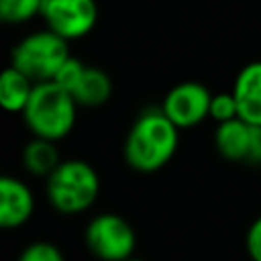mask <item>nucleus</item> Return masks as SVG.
<instances>
[{
    "label": "nucleus",
    "instance_id": "f257e3e1",
    "mask_svg": "<svg viewBox=\"0 0 261 261\" xmlns=\"http://www.w3.org/2000/svg\"><path fill=\"white\" fill-rule=\"evenodd\" d=\"M179 145V128L159 108L145 110L124 139V161L141 173H153L167 165Z\"/></svg>",
    "mask_w": 261,
    "mask_h": 261
},
{
    "label": "nucleus",
    "instance_id": "f03ea898",
    "mask_svg": "<svg viewBox=\"0 0 261 261\" xmlns=\"http://www.w3.org/2000/svg\"><path fill=\"white\" fill-rule=\"evenodd\" d=\"M77 108L80 104L75 102L71 92L55 82H41L35 86L33 96L22 110V118L27 128L35 137L59 141L71 133Z\"/></svg>",
    "mask_w": 261,
    "mask_h": 261
},
{
    "label": "nucleus",
    "instance_id": "7ed1b4c3",
    "mask_svg": "<svg viewBox=\"0 0 261 261\" xmlns=\"http://www.w3.org/2000/svg\"><path fill=\"white\" fill-rule=\"evenodd\" d=\"M45 194L49 204L61 214L86 212L100 194L98 171L82 159L61 161L55 171L45 177Z\"/></svg>",
    "mask_w": 261,
    "mask_h": 261
},
{
    "label": "nucleus",
    "instance_id": "20e7f679",
    "mask_svg": "<svg viewBox=\"0 0 261 261\" xmlns=\"http://www.w3.org/2000/svg\"><path fill=\"white\" fill-rule=\"evenodd\" d=\"M69 45L51 29L22 37L10 53V65L29 75L35 84L53 82L59 67L69 59Z\"/></svg>",
    "mask_w": 261,
    "mask_h": 261
},
{
    "label": "nucleus",
    "instance_id": "39448f33",
    "mask_svg": "<svg viewBox=\"0 0 261 261\" xmlns=\"http://www.w3.org/2000/svg\"><path fill=\"white\" fill-rule=\"evenodd\" d=\"M86 245L100 261H126L137 249L133 224L114 212L94 216L86 226Z\"/></svg>",
    "mask_w": 261,
    "mask_h": 261
},
{
    "label": "nucleus",
    "instance_id": "423d86ee",
    "mask_svg": "<svg viewBox=\"0 0 261 261\" xmlns=\"http://www.w3.org/2000/svg\"><path fill=\"white\" fill-rule=\"evenodd\" d=\"M41 16L53 33L65 41L86 37L98 22L96 0H43Z\"/></svg>",
    "mask_w": 261,
    "mask_h": 261
},
{
    "label": "nucleus",
    "instance_id": "0eeeda50",
    "mask_svg": "<svg viewBox=\"0 0 261 261\" xmlns=\"http://www.w3.org/2000/svg\"><path fill=\"white\" fill-rule=\"evenodd\" d=\"M210 100L212 94L204 84L181 82L165 94L161 110L179 130L192 128L204 118H210Z\"/></svg>",
    "mask_w": 261,
    "mask_h": 261
},
{
    "label": "nucleus",
    "instance_id": "6e6552de",
    "mask_svg": "<svg viewBox=\"0 0 261 261\" xmlns=\"http://www.w3.org/2000/svg\"><path fill=\"white\" fill-rule=\"evenodd\" d=\"M35 212V196L31 188L12 175L0 179V226L18 228L31 220Z\"/></svg>",
    "mask_w": 261,
    "mask_h": 261
},
{
    "label": "nucleus",
    "instance_id": "1a4fd4ad",
    "mask_svg": "<svg viewBox=\"0 0 261 261\" xmlns=\"http://www.w3.org/2000/svg\"><path fill=\"white\" fill-rule=\"evenodd\" d=\"M232 94L239 104V116L249 124L261 126V61H251L237 73Z\"/></svg>",
    "mask_w": 261,
    "mask_h": 261
},
{
    "label": "nucleus",
    "instance_id": "9d476101",
    "mask_svg": "<svg viewBox=\"0 0 261 261\" xmlns=\"http://www.w3.org/2000/svg\"><path fill=\"white\" fill-rule=\"evenodd\" d=\"M216 151L228 161H247L251 145V124L243 118H232L216 124L214 130Z\"/></svg>",
    "mask_w": 261,
    "mask_h": 261
},
{
    "label": "nucleus",
    "instance_id": "9b49d317",
    "mask_svg": "<svg viewBox=\"0 0 261 261\" xmlns=\"http://www.w3.org/2000/svg\"><path fill=\"white\" fill-rule=\"evenodd\" d=\"M35 86L37 84L29 75H24L14 65H8L0 75V104H2V108L6 112L22 114V110L27 108V104L33 96Z\"/></svg>",
    "mask_w": 261,
    "mask_h": 261
},
{
    "label": "nucleus",
    "instance_id": "f8f14e48",
    "mask_svg": "<svg viewBox=\"0 0 261 261\" xmlns=\"http://www.w3.org/2000/svg\"><path fill=\"white\" fill-rule=\"evenodd\" d=\"M71 96L84 108L102 106L112 96V80L104 69L86 65V71L80 77L77 86L71 90Z\"/></svg>",
    "mask_w": 261,
    "mask_h": 261
},
{
    "label": "nucleus",
    "instance_id": "ddd939ff",
    "mask_svg": "<svg viewBox=\"0 0 261 261\" xmlns=\"http://www.w3.org/2000/svg\"><path fill=\"white\" fill-rule=\"evenodd\" d=\"M22 163H24V169L31 171L33 175L49 177L55 171V167L61 163L59 155H57L55 141H47V139H39V137L29 141L22 151Z\"/></svg>",
    "mask_w": 261,
    "mask_h": 261
},
{
    "label": "nucleus",
    "instance_id": "4468645a",
    "mask_svg": "<svg viewBox=\"0 0 261 261\" xmlns=\"http://www.w3.org/2000/svg\"><path fill=\"white\" fill-rule=\"evenodd\" d=\"M43 0H0V18L8 24H20L41 16Z\"/></svg>",
    "mask_w": 261,
    "mask_h": 261
},
{
    "label": "nucleus",
    "instance_id": "2eb2a0df",
    "mask_svg": "<svg viewBox=\"0 0 261 261\" xmlns=\"http://www.w3.org/2000/svg\"><path fill=\"white\" fill-rule=\"evenodd\" d=\"M210 118L220 124V122H226V120H232V118H241L239 116V104H237V98L230 92H218V94H212V100H210Z\"/></svg>",
    "mask_w": 261,
    "mask_h": 261
},
{
    "label": "nucleus",
    "instance_id": "dca6fc26",
    "mask_svg": "<svg viewBox=\"0 0 261 261\" xmlns=\"http://www.w3.org/2000/svg\"><path fill=\"white\" fill-rule=\"evenodd\" d=\"M16 261H65V257L53 243L37 241V243L27 245L20 251Z\"/></svg>",
    "mask_w": 261,
    "mask_h": 261
},
{
    "label": "nucleus",
    "instance_id": "f3484780",
    "mask_svg": "<svg viewBox=\"0 0 261 261\" xmlns=\"http://www.w3.org/2000/svg\"><path fill=\"white\" fill-rule=\"evenodd\" d=\"M84 71H86V63H82V61L75 59V57H69V59L59 67V71H57V75L53 77V82L59 84L61 88H65L67 92H71V90L77 86V82H80V77L84 75Z\"/></svg>",
    "mask_w": 261,
    "mask_h": 261
},
{
    "label": "nucleus",
    "instance_id": "a211bd4d",
    "mask_svg": "<svg viewBox=\"0 0 261 261\" xmlns=\"http://www.w3.org/2000/svg\"><path fill=\"white\" fill-rule=\"evenodd\" d=\"M245 247L251 261H261V216H257L245 234Z\"/></svg>",
    "mask_w": 261,
    "mask_h": 261
},
{
    "label": "nucleus",
    "instance_id": "6ab92c4d",
    "mask_svg": "<svg viewBox=\"0 0 261 261\" xmlns=\"http://www.w3.org/2000/svg\"><path fill=\"white\" fill-rule=\"evenodd\" d=\"M249 163H261V126L251 124V145H249Z\"/></svg>",
    "mask_w": 261,
    "mask_h": 261
},
{
    "label": "nucleus",
    "instance_id": "aec40b11",
    "mask_svg": "<svg viewBox=\"0 0 261 261\" xmlns=\"http://www.w3.org/2000/svg\"><path fill=\"white\" fill-rule=\"evenodd\" d=\"M126 261H145V259H135V257H130V259H126Z\"/></svg>",
    "mask_w": 261,
    "mask_h": 261
}]
</instances>
